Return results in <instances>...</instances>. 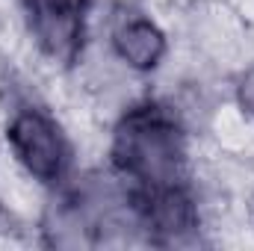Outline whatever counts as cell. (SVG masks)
Returning <instances> with one entry per match:
<instances>
[{"mask_svg":"<svg viewBox=\"0 0 254 251\" xmlns=\"http://www.w3.org/2000/svg\"><path fill=\"white\" fill-rule=\"evenodd\" d=\"M110 163L136 192L192 184L187 125L160 101H133L110 130Z\"/></svg>","mask_w":254,"mask_h":251,"instance_id":"obj_1","label":"cell"},{"mask_svg":"<svg viewBox=\"0 0 254 251\" xmlns=\"http://www.w3.org/2000/svg\"><path fill=\"white\" fill-rule=\"evenodd\" d=\"M6 145L15 169L36 187H65L74 175V139L42 101L6 107Z\"/></svg>","mask_w":254,"mask_h":251,"instance_id":"obj_2","label":"cell"},{"mask_svg":"<svg viewBox=\"0 0 254 251\" xmlns=\"http://www.w3.org/2000/svg\"><path fill=\"white\" fill-rule=\"evenodd\" d=\"M24 33L42 63L74 68L92 39V3L24 0Z\"/></svg>","mask_w":254,"mask_h":251,"instance_id":"obj_3","label":"cell"},{"mask_svg":"<svg viewBox=\"0 0 254 251\" xmlns=\"http://www.w3.org/2000/svg\"><path fill=\"white\" fill-rule=\"evenodd\" d=\"M107 51L133 77H145L169 63L172 42L169 30L154 15L119 3L107 15Z\"/></svg>","mask_w":254,"mask_h":251,"instance_id":"obj_4","label":"cell"},{"mask_svg":"<svg viewBox=\"0 0 254 251\" xmlns=\"http://www.w3.org/2000/svg\"><path fill=\"white\" fill-rule=\"evenodd\" d=\"M231 98H234V107L249 122H254V63L237 68L234 83H231Z\"/></svg>","mask_w":254,"mask_h":251,"instance_id":"obj_5","label":"cell"},{"mask_svg":"<svg viewBox=\"0 0 254 251\" xmlns=\"http://www.w3.org/2000/svg\"><path fill=\"white\" fill-rule=\"evenodd\" d=\"M252 222H254V189H252Z\"/></svg>","mask_w":254,"mask_h":251,"instance_id":"obj_6","label":"cell"}]
</instances>
